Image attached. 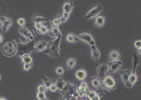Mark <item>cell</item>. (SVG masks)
Here are the masks:
<instances>
[{
  "mask_svg": "<svg viewBox=\"0 0 141 100\" xmlns=\"http://www.w3.org/2000/svg\"><path fill=\"white\" fill-rule=\"evenodd\" d=\"M47 45L48 43L43 40L38 41L34 44V51L37 52L44 51L47 48Z\"/></svg>",
  "mask_w": 141,
  "mask_h": 100,
  "instance_id": "obj_15",
  "label": "cell"
},
{
  "mask_svg": "<svg viewBox=\"0 0 141 100\" xmlns=\"http://www.w3.org/2000/svg\"><path fill=\"white\" fill-rule=\"evenodd\" d=\"M37 98L38 100H44L46 98V97L45 93L38 92L37 93Z\"/></svg>",
  "mask_w": 141,
  "mask_h": 100,
  "instance_id": "obj_36",
  "label": "cell"
},
{
  "mask_svg": "<svg viewBox=\"0 0 141 100\" xmlns=\"http://www.w3.org/2000/svg\"><path fill=\"white\" fill-rule=\"evenodd\" d=\"M17 23L19 26L23 27L26 24V20L23 18H20L17 20Z\"/></svg>",
  "mask_w": 141,
  "mask_h": 100,
  "instance_id": "obj_35",
  "label": "cell"
},
{
  "mask_svg": "<svg viewBox=\"0 0 141 100\" xmlns=\"http://www.w3.org/2000/svg\"><path fill=\"white\" fill-rule=\"evenodd\" d=\"M55 19L53 21H51L50 20H49V21H50V23L51 24H53L54 25L56 26H59L61 24V22L60 20L59 19V18L57 17L56 16L55 17Z\"/></svg>",
  "mask_w": 141,
  "mask_h": 100,
  "instance_id": "obj_33",
  "label": "cell"
},
{
  "mask_svg": "<svg viewBox=\"0 0 141 100\" xmlns=\"http://www.w3.org/2000/svg\"><path fill=\"white\" fill-rule=\"evenodd\" d=\"M103 7L101 5H97L89 11L85 17L86 20H89L94 18L98 16V15L102 12Z\"/></svg>",
  "mask_w": 141,
  "mask_h": 100,
  "instance_id": "obj_7",
  "label": "cell"
},
{
  "mask_svg": "<svg viewBox=\"0 0 141 100\" xmlns=\"http://www.w3.org/2000/svg\"><path fill=\"white\" fill-rule=\"evenodd\" d=\"M52 27L49 30L48 34L51 38H57L59 37H61V34L59 26L54 25L50 23Z\"/></svg>",
  "mask_w": 141,
  "mask_h": 100,
  "instance_id": "obj_12",
  "label": "cell"
},
{
  "mask_svg": "<svg viewBox=\"0 0 141 100\" xmlns=\"http://www.w3.org/2000/svg\"><path fill=\"white\" fill-rule=\"evenodd\" d=\"M48 89L52 93L55 92L58 90V87L55 85V84L53 83L52 84V85L50 86Z\"/></svg>",
  "mask_w": 141,
  "mask_h": 100,
  "instance_id": "obj_37",
  "label": "cell"
},
{
  "mask_svg": "<svg viewBox=\"0 0 141 100\" xmlns=\"http://www.w3.org/2000/svg\"><path fill=\"white\" fill-rule=\"evenodd\" d=\"M108 70L109 67L107 64H100V65L98 66L97 68V72L99 76L101 78H104Z\"/></svg>",
  "mask_w": 141,
  "mask_h": 100,
  "instance_id": "obj_16",
  "label": "cell"
},
{
  "mask_svg": "<svg viewBox=\"0 0 141 100\" xmlns=\"http://www.w3.org/2000/svg\"><path fill=\"white\" fill-rule=\"evenodd\" d=\"M48 89L43 84H42L38 86L37 91L38 92L46 93L47 92Z\"/></svg>",
  "mask_w": 141,
  "mask_h": 100,
  "instance_id": "obj_32",
  "label": "cell"
},
{
  "mask_svg": "<svg viewBox=\"0 0 141 100\" xmlns=\"http://www.w3.org/2000/svg\"><path fill=\"white\" fill-rule=\"evenodd\" d=\"M43 25H44V24H41V23H34V28L37 31L39 30V29H41Z\"/></svg>",
  "mask_w": 141,
  "mask_h": 100,
  "instance_id": "obj_41",
  "label": "cell"
},
{
  "mask_svg": "<svg viewBox=\"0 0 141 100\" xmlns=\"http://www.w3.org/2000/svg\"><path fill=\"white\" fill-rule=\"evenodd\" d=\"M78 38L81 40L89 45H94L95 42L93 40L91 34L89 33H83L78 36Z\"/></svg>",
  "mask_w": 141,
  "mask_h": 100,
  "instance_id": "obj_10",
  "label": "cell"
},
{
  "mask_svg": "<svg viewBox=\"0 0 141 100\" xmlns=\"http://www.w3.org/2000/svg\"><path fill=\"white\" fill-rule=\"evenodd\" d=\"M48 20L47 19L39 15L36 16L32 19V21H33L34 23H38L44 24Z\"/></svg>",
  "mask_w": 141,
  "mask_h": 100,
  "instance_id": "obj_22",
  "label": "cell"
},
{
  "mask_svg": "<svg viewBox=\"0 0 141 100\" xmlns=\"http://www.w3.org/2000/svg\"><path fill=\"white\" fill-rule=\"evenodd\" d=\"M32 66H33V63L30 64H24L23 66V69L24 71H29L31 68Z\"/></svg>",
  "mask_w": 141,
  "mask_h": 100,
  "instance_id": "obj_39",
  "label": "cell"
},
{
  "mask_svg": "<svg viewBox=\"0 0 141 100\" xmlns=\"http://www.w3.org/2000/svg\"><path fill=\"white\" fill-rule=\"evenodd\" d=\"M48 26H45L44 25L43 26V27L41 29L36 31L38 34L41 35H46V34H47L49 31L48 28Z\"/></svg>",
  "mask_w": 141,
  "mask_h": 100,
  "instance_id": "obj_31",
  "label": "cell"
},
{
  "mask_svg": "<svg viewBox=\"0 0 141 100\" xmlns=\"http://www.w3.org/2000/svg\"><path fill=\"white\" fill-rule=\"evenodd\" d=\"M117 81L112 75H108L100 83V87L109 92L113 91L116 88Z\"/></svg>",
  "mask_w": 141,
  "mask_h": 100,
  "instance_id": "obj_4",
  "label": "cell"
},
{
  "mask_svg": "<svg viewBox=\"0 0 141 100\" xmlns=\"http://www.w3.org/2000/svg\"><path fill=\"white\" fill-rule=\"evenodd\" d=\"M49 100V99H48V98H46V99H45V100Z\"/></svg>",
  "mask_w": 141,
  "mask_h": 100,
  "instance_id": "obj_48",
  "label": "cell"
},
{
  "mask_svg": "<svg viewBox=\"0 0 141 100\" xmlns=\"http://www.w3.org/2000/svg\"><path fill=\"white\" fill-rule=\"evenodd\" d=\"M91 100H101V97L99 96V93H97L95 96Z\"/></svg>",
  "mask_w": 141,
  "mask_h": 100,
  "instance_id": "obj_42",
  "label": "cell"
},
{
  "mask_svg": "<svg viewBox=\"0 0 141 100\" xmlns=\"http://www.w3.org/2000/svg\"><path fill=\"white\" fill-rule=\"evenodd\" d=\"M120 54L116 51H112L109 54V57L111 61H118L120 59Z\"/></svg>",
  "mask_w": 141,
  "mask_h": 100,
  "instance_id": "obj_24",
  "label": "cell"
},
{
  "mask_svg": "<svg viewBox=\"0 0 141 100\" xmlns=\"http://www.w3.org/2000/svg\"><path fill=\"white\" fill-rule=\"evenodd\" d=\"M64 70L62 67L59 66L55 69V73L58 75L61 76L64 74Z\"/></svg>",
  "mask_w": 141,
  "mask_h": 100,
  "instance_id": "obj_34",
  "label": "cell"
},
{
  "mask_svg": "<svg viewBox=\"0 0 141 100\" xmlns=\"http://www.w3.org/2000/svg\"><path fill=\"white\" fill-rule=\"evenodd\" d=\"M91 84L93 87L99 89L100 86V81L99 78L97 77H93L91 79Z\"/></svg>",
  "mask_w": 141,
  "mask_h": 100,
  "instance_id": "obj_26",
  "label": "cell"
},
{
  "mask_svg": "<svg viewBox=\"0 0 141 100\" xmlns=\"http://www.w3.org/2000/svg\"><path fill=\"white\" fill-rule=\"evenodd\" d=\"M61 37H58L55 40L49 42L47 48L44 50V53L53 57H59V44Z\"/></svg>",
  "mask_w": 141,
  "mask_h": 100,
  "instance_id": "obj_2",
  "label": "cell"
},
{
  "mask_svg": "<svg viewBox=\"0 0 141 100\" xmlns=\"http://www.w3.org/2000/svg\"><path fill=\"white\" fill-rule=\"evenodd\" d=\"M1 75H0V80H1Z\"/></svg>",
  "mask_w": 141,
  "mask_h": 100,
  "instance_id": "obj_49",
  "label": "cell"
},
{
  "mask_svg": "<svg viewBox=\"0 0 141 100\" xmlns=\"http://www.w3.org/2000/svg\"><path fill=\"white\" fill-rule=\"evenodd\" d=\"M122 62L121 61H111L108 63V65L110 75H112L114 73L118 72L122 66Z\"/></svg>",
  "mask_w": 141,
  "mask_h": 100,
  "instance_id": "obj_9",
  "label": "cell"
},
{
  "mask_svg": "<svg viewBox=\"0 0 141 100\" xmlns=\"http://www.w3.org/2000/svg\"><path fill=\"white\" fill-rule=\"evenodd\" d=\"M18 46V56L20 57L25 54H30L34 51V42L32 41L29 43H17Z\"/></svg>",
  "mask_w": 141,
  "mask_h": 100,
  "instance_id": "obj_5",
  "label": "cell"
},
{
  "mask_svg": "<svg viewBox=\"0 0 141 100\" xmlns=\"http://www.w3.org/2000/svg\"><path fill=\"white\" fill-rule=\"evenodd\" d=\"M18 50V44L15 39L4 42L1 45V52L7 57H12L15 55Z\"/></svg>",
  "mask_w": 141,
  "mask_h": 100,
  "instance_id": "obj_1",
  "label": "cell"
},
{
  "mask_svg": "<svg viewBox=\"0 0 141 100\" xmlns=\"http://www.w3.org/2000/svg\"><path fill=\"white\" fill-rule=\"evenodd\" d=\"M134 48L137 50L141 48V40H137L134 43Z\"/></svg>",
  "mask_w": 141,
  "mask_h": 100,
  "instance_id": "obj_38",
  "label": "cell"
},
{
  "mask_svg": "<svg viewBox=\"0 0 141 100\" xmlns=\"http://www.w3.org/2000/svg\"><path fill=\"white\" fill-rule=\"evenodd\" d=\"M86 93L87 91H79L78 90L77 91L78 96H79V97H81V98H83V97L86 96Z\"/></svg>",
  "mask_w": 141,
  "mask_h": 100,
  "instance_id": "obj_40",
  "label": "cell"
},
{
  "mask_svg": "<svg viewBox=\"0 0 141 100\" xmlns=\"http://www.w3.org/2000/svg\"><path fill=\"white\" fill-rule=\"evenodd\" d=\"M91 46V55L92 58L94 60L97 61L100 58V52L94 45Z\"/></svg>",
  "mask_w": 141,
  "mask_h": 100,
  "instance_id": "obj_17",
  "label": "cell"
},
{
  "mask_svg": "<svg viewBox=\"0 0 141 100\" xmlns=\"http://www.w3.org/2000/svg\"><path fill=\"white\" fill-rule=\"evenodd\" d=\"M77 91L78 90L76 85L67 81L64 88L60 91V93L63 97L69 100L72 97H78Z\"/></svg>",
  "mask_w": 141,
  "mask_h": 100,
  "instance_id": "obj_3",
  "label": "cell"
},
{
  "mask_svg": "<svg viewBox=\"0 0 141 100\" xmlns=\"http://www.w3.org/2000/svg\"><path fill=\"white\" fill-rule=\"evenodd\" d=\"M131 72L128 69L123 70L120 73L121 78L127 87L129 88V79Z\"/></svg>",
  "mask_w": 141,
  "mask_h": 100,
  "instance_id": "obj_13",
  "label": "cell"
},
{
  "mask_svg": "<svg viewBox=\"0 0 141 100\" xmlns=\"http://www.w3.org/2000/svg\"><path fill=\"white\" fill-rule=\"evenodd\" d=\"M13 23L12 19L4 16L0 17V25L3 32L5 33L11 27Z\"/></svg>",
  "mask_w": 141,
  "mask_h": 100,
  "instance_id": "obj_8",
  "label": "cell"
},
{
  "mask_svg": "<svg viewBox=\"0 0 141 100\" xmlns=\"http://www.w3.org/2000/svg\"><path fill=\"white\" fill-rule=\"evenodd\" d=\"M70 17V13H63L59 18L61 23H64L67 21Z\"/></svg>",
  "mask_w": 141,
  "mask_h": 100,
  "instance_id": "obj_28",
  "label": "cell"
},
{
  "mask_svg": "<svg viewBox=\"0 0 141 100\" xmlns=\"http://www.w3.org/2000/svg\"><path fill=\"white\" fill-rule=\"evenodd\" d=\"M19 32L21 36L26 39L27 41L29 40L30 42H31L33 41L35 38L32 32L26 28H21L19 30Z\"/></svg>",
  "mask_w": 141,
  "mask_h": 100,
  "instance_id": "obj_11",
  "label": "cell"
},
{
  "mask_svg": "<svg viewBox=\"0 0 141 100\" xmlns=\"http://www.w3.org/2000/svg\"><path fill=\"white\" fill-rule=\"evenodd\" d=\"M3 36L1 35V34H0V43H1L2 42H3Z\"/></svg>",
  "mask_w": 141,
  "mask_h": 100,
  "instance_id": "obj_43",
  "label": "cell"
},
{
  "mask_svg": "<svg viewBox=\"0 0 141 100\" xmlns=\"http://www.w3.org/2000/svg\"><path fill=\"white\" fill-rule=\"evenodd\" d=\"M0 100H7V99H6V98H5V97H2V96H1V97H0Z\"/></svg>",
  "mask_w": 141,
  "mask_h": 100,
  "instance_id": "obj_46",
  "label": "cell"
},
{
  "mask_svg": "<svg viewBox=\"0 0 141 100\" xmlns=\"http://www.w3.org/2000/svg\"><path fill=\"white\" fill-rule=\"evenodd\" d=\"M137 53L138 55H141V48L137 50Z\"/></svg>",
  "mask_w": 141,
  "mask_h": 100,
  "instance_id": "obj_44",
  "label": "cell"
},
{
  "mask_svg": "<svg viewBox=\"0 0 141 100\" xmlns=\"http://www.w3.org/2000/svg\"><path fill=\"white\" fill-rule=\"evenodd\" d=\"M105 21V18L104 16H98L95 19L94 24L97 27H101L104 26Z\"/></svg>",
  "mask_w": 141,
  "mask_h": 100,
  "instance_id": "obj_21",
  "label": "cell"
},
{
  "mask_svg": "<svg viewBox=\"0 0 141 100\" xmlns=\"http://www.w3.org/2000/svg\"><path fill=\"white\" fill-rule=\"evenodd\" d=\"M59 100H68L67 99H66V98H64V97H62V98H60V99H59Z\"/></svg>",
  "mask_w": 141,
  "mask_h": 100,
  "instance_id": "obj_47",
  "label": "cell"
},
{
  "mask_svg": "<svg viewBox=\"0 0 141 100\" xmlns=\"http://www.w3.org/2000/svg\"><path fill=\"white\" fill-rule=\"evenodd\" d=\"M66 40L70 43H76L79 41V39L75 34L72 33H68L66 36Z\"/></svg>",
  "mask_w": 141,
  "mask_h": 100,
  "instance_id": "obj_19",
  "label": "cell"
},
{
  "mask_svg": "<svg viewBox=\"0 0 141 100\" xmlns=\"http://www.w3.org/2000/svg\"><path fill=\"white\" fill-rule=\"evenodd\" d=\"M21 62L24 64H30L33 63V58L30 54H25L20 57Z\"/></svg>",
  "mask_w": 141,
  "mask_h": 100,
  "instance_id": "obj_18",
  "label": "cell"
},
{
  "mask_svg": "<svg viewBox=\"0 0 141 100\" xmlns=\"http://www.w3.org/2000/svg\"><path fill=\"white\" fill-rule=\"evenodd\" d=\"M88 74L85 69L81 68L76 71L75 77L76 79L79 81H83L86 78Z\"/></svg>",
  "mask_w": 141,
  "mask_h": 100,
  "instance_id": "obj_14",
  "label": "cell"
},
{
  "mask_svg": "<svg viewBox=\"0 0 141 100\" xmlns=\"http://www.w3.org/2000/svg\"><path fill=\"white\" fill-rule=\"evenodd\" d=\"M55 84L58 87V90H59L60 91L64 87L66 84V82H65L62 78L58 77Z\"/></svg>",
  "mask_w": 141,
  "mask_h": 100,
  "instance_id": "obj_23",
  "label": "cell"
},
{
  "mask_svg": "<svg viewBox=\"0 0 141 100\" xmlns=\"http://www.w3.org/2000/svg\"><path fill=\"white\" fill-rule=\"evenodd\" d=\"M76 60L75 58H69L66 61V67L69 70L73 69L76 66Z\"/></svg>",
  "mask_w": 141,
  "mask_h": 100,
  "instance_id": "obj_25",
  "label": "cell"
},
{
  "mask_svg": "<svg viewBox=\"0 0 141 100\" xmlns=\"http://www.w3.org/2000/svg\"><path fill=\"white\" fill-rule=\"evenodd\" d=\"M69 100H78V97H73L70 98Z\"/></svg>",
  "mask_w": 141,
  "mask_h": 100,
  "instance_id": "obj_45",
  "label": "cell"
},
{
  "mask_svg": "<svg viewBox=\"0 0 141 100\" xmlns=\"http://www.w3.org/2000/svg\"><path fill=\"white\" fill-rule=\"evenodd\" d=\"M41 78L43 80V84L48 89L49 88L50 86L52 85V81L51 79L49 78H46L45 76H43L42 75H41Z\"/></svg>",
  "mask_w": 141,
  "mask_h": 100,
  "instance_id": "obj_27",
  "label": "cell"
},
{
  "mask_svg": "<svg viewBox=\"0 0 141 100\" xmlns=\"http://www.w3.org/2000/svg\"><path fill=\"white\" fill-rule=\"evenodd\" d=\"M74 4L69 2H66L64 4L62 7V10L63 13H70L73 10Z\"/></svg>",
  "mask_w": 141,
  "mask_h": 100,
  "instance_id": "obj_20",
  "label": "cell"
},
{
  "mask_svg": "<svg viewBox=\"0 0 141 100\" xmlns=\"http://www.w3.org/2000/svg\"><path fill=\"white\" fill-rule=\"evenodd\" d=\"M97 94L95 91L93 90H88L87 91L86 94V96L87 98H88V99L91 100Z\"/></svg>",
  "mask_w": 141,
  "mask_h": 100,
  "instance_id": "obj_29",
  "label": "cell"
},
{
  "mask_svg": "<svg viewBox=\"0 0 141 100\" xmlns=\"http://www.w3.org/2000/svg\"><path fill=\"white\" fill-rule=\"evenodd\" d=\"M133 70L129 76V88H131L134 85L138 80V76L136 73V69L137 64L139 62V57L137 56L136 54L134 53L133 55Z\"/></svg>",
  "mask_w": 141,
  "mask_h": 100,
  "instance_id": "obj_6",
  "label": "cell"
},
{
  "mask_svg": "<svg viewBox=\"0 0 141 100\" xmlns=\"http://www.w3.org/2000/svg\"><path fill=\"white\" fill-rule=\"evenodd\" d=\"M88 90V84L86 82H82L80 84L78 90L79 91H87Z\"/></svg>",
  "mask_w": 141,
  "mask_h": 100,
  "instance_id": "obj_30",
  "label": "cell"
}]
</instances>
